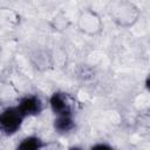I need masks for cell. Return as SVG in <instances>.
Masks as SVG:
<instances>
[{
    "label": "cell",
    "instance_id": "1",
    "mask_svg": "<svg viewBox=\"0 0 150 150\" xmlns=\"http://www.w3.org/2000/svg\"><path fill=\"white\" fill-rule=\"evenodd\" d=\"M22 112L20 111L19 108H8L6 109L1 117H0V124H1V129L6 132V134H14L22 121Z\"/></svg>",
    "mask_w": 150,
    "mask_h": 150
},
{
    "label": "cell",
    "instance_id": "2",
    "mask_svg": "<svg viewBox=\"0 0 150 150\" xmlns=\"http://www.w3.org/2000/svg\"><path fill=\"white\" fill-rule=\"evenodd\" d=\"M20 111L22 112L23 116L26 115H36L41 111V102L36 97H26L20 102L19 105Z\"/></svg>",
    "mask_w": 150,
    "mask_h": 150
},
{
    "label": "cell",
    "instance_id": "3",
    "mask_svg": "<svg viewBox=\"0 0 150 150\" xmlns=\"http://www.w3.org/2000/svg\"><path fill=\"white\" fill-rule=\"evenodd\" d=\"M50 105L55 114L59 116L61 115H70V108L67 101L64 100V96L61 93H55L50 98Z\"/></svg>",
    "mask_w": 150,
    "mask_h": 150
},
{
    "label": "cell",
    "instance_id": "4",
    "mask_svg": "<svg viewBox=\"0 0 150 150\" xmlns=\"http://www.w3.org/2000/svg\"><path fill=\"white\" fill-rule=\"evenodd\" d=\"M54 125H55V129L56 130H59L61 132H64V131L70 130L74 127V123H73L71 118L69 117V115H61L55 121V124Z\"/></svg>",
    "mask_w": 150,
    "mask_h": 150
},
{
    "label": "cell",
    "instance_id": "5",
    "mask_svg": "<svg viewBox=\"0 0 150 150\" xmlns=\"http://www.w3.org/2000/svg\"><path fill=\"white\" fill-rule=\"evenodd\" d=\"M41 141L36 137H28V138H25L18 146V149H21V150H34V149H39L41 148Z\"/></svg>",
    "mask_w": 150,
    "mask_h": 150
},
{
    "label": "cell",
    "instance_id": "6",
    "mask_svg": "<svg viewBox=\"0 0 150 150\" xmlns=\"http://www.w3.org/2000/svg\"><path fill=\"white\" fill-rule=\"evenodd\" d=\"M145 84H146V87H148V89L150 90V76L146 79V82H145Z\"/></svg>",
    "mask_w": 150,
    "mask_h": 150
}]
</instances>
